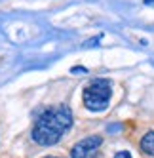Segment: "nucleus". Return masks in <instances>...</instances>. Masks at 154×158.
Masks as SVG:
<instances>
[{
  "mask_svg": "<svg viewBox=\"0 0 154 158\" xmlns=\"http://www.w3.org/2000/svg\"><path fill=\"white\" fill-rule=\"evenodd\" d=\"M72 126V110L67 105L50 107L38 116L32 128V139L42 147H51L59 143L63 133Z\"/></svg>",
  "mask_w": 154,
  "mask_h": 158,
  "instance_id": "nucleus-1",
  "label": "nucleus"
},
{
  "mask_svg": "<svg viewBox=\"0 0 154 158\" xmlns=\"http://www.w3.org/2000/svg\"><path fill=\"white\" fill-rule=\"evenodd\" d=\"M111 95H112L111 80H107V78H97V80H93L84 89V105H86L87 110H93V112L105 110L108 107Z\"/></svg>",
  "mask_w": 154,
  "mask_h": 158,
  "instance_id": "nucleus-2",
  "label": "nucleus"
},
{
  "mask_svg": "<svg viewBox=\"0 0 154 158\" xmlns=\"http://www.w3.org/2000/svg\"><path fill=\"white\" fill-rule=\"evenodd\" d=\"M101 143H103L101 135H87V137H84L82 141H78L72 147L71 156L72 158H95Z\"/></svg>",
  "mask_w": 154,
  "mask_h": 158,
  "instance_id": "nucleus-3",
  "label": "nucleus"
},
{
  "mask_svg": "<svg viewBox=\"0 0 154 158\" xmlns=\"http://www.w3.org/2000/svg\"><path fill=\"white\" fill-rule=\"evenodd\" d=\"M141 152H145L148 156H154V131H148L143 135L141 139Z\"/></svg>",
  "mask_w": 154,
  "mask_h": 158,
  "instance_id": "nucleus-4",
  "label": "nucleus"
},
{
  "mask_svg": "<svg viewBox=\"0 0 154 158\" xmlns=\"http://www.w3.org/2000/svg\"><path fill=\"white\" fill-rule=\"evenodd\" d=\"M112 158H131V154H129L128 151H120V152H116Z\"/></svg>",
  "mask_w": 154,
  "mask_h": 158,
  "instance_id": "nucleus-5",
  "label": "nucleus"
},
{
  "mask_svg": "<svg viewBox=\"0 0 154 158\" xmlns=\"http://www.w3.org/2000/svg\"><path fill=\"white\" fill-rule=\"evenodd\" d=\"M72 73H86V69H84V67H74Z\"/></svg>",
  "mask_w": 154,
  "mask_h": 158,
  "instance_id": "nucleus-6",
  "label": "nucleus"
},
{
  "mask_svg": "<svg viewBox=\"0 0 154 158\" xmlns=\"http://www.w3.org/2000/svg\"><path fill=\"white\" fill-rule=\"evenodd\" d=\"M44 158H63V156H44Z\"/></svg>",
  "mask_w": 154,
  "mask_h": 158,
  "instance_id": "nucleus-7",
  "label": "nucleus"
}]
</instances>
